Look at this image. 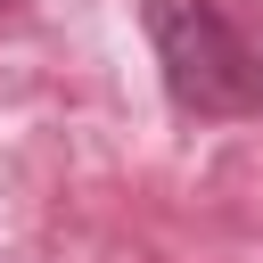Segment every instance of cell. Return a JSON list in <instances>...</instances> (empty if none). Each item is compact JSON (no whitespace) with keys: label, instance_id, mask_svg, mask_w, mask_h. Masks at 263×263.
Instances as JSON below:
<instances>
[{"label":"cell","instance_id":"cell-1","mask_svg":"<svg viewBox=\"0 0 263 263\" xmlns=\"http://www.w3.org/2000/svg\"><path fill=\"white\" fill-rule=\"evenodd\" d=\"M140 33H148L164 99L181 115L230 123V115L263 107V58L238 41V25L214 0H140Z\"/></svg>","mask_w":263,"mask_h":263}]
</instances>
